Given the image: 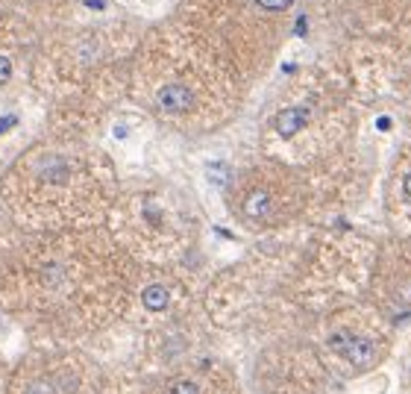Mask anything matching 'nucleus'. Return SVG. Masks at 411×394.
Returning <instances> with one entry per match:
<instances>
[{
    "label": "nucleus",
    "instance_id": "obj_1",
    "mask_svg": "<svg viewBox=\"0 0 411 394\" xmlns=\"http://www.w3.org/2000/svg\"><path fill=\"white\" fill-rule=\"evenodd\" d=\"M400 333L388 324L373 303L350 306L323 326L320 350L347 377H364L379 371L394 356Z\"/></svg>",
    "mask_w": 411,
    "mask_h": 394
},
{
    "label": "nucleus",
    "instance_id": "obj_2",
    "mask_svg": "<svg viewBox=\"0 0 411 394\" xmlns=\"http://www.w3.org/2000/svg\"><path fill=\"white\" fill-rule=\"evenodd\" d=\"M371 303L397 333L411 326V259L382 262L373 277Z\"/></svg>",
    "mask_w": 411,
    "mask_h": 394
},
{
    "label": "nucleus",
    "instance_id": "obj_3",
    "mask_svg": "<svg viewBox=\"0 0 411 394\" xmlns=\"http://www.w3.org/2000/svg\"><path fill=\"white\" fill-rule=\"evenodd\" d=\"M156 106L168 115H185V112H191V106H194V92L180 80L165 82L162 89L156 92Z\"/></svg>",
    "mask_w": 411,
    "mask_h": 394
},
{
    "label": "nucleus",
    "instance_id": "obj_4",
    "mask_svg": "<svg viewBox=\"0 0 411 394\" xmlns=\"http://www.w3.org/2000/svg\"><path fill=\"white\" fill-rule=\"evenodd\" d=\"M309 121H312L309 106H285L283 112L273 118V127H276V133L283 139H294L300 129H306Z\"/></svg>",
    "mask_w": 411,
    "mask_h": 394
},
{
    "label": "nucleus",
    "instance_id": "obj_5",
    "mask_svg": "<svg viewBox=\"0 0 411 394\" xmlns=\"http://www.w3.org/2000/svg\"><path fill=\"white\" fill-rule=\"evenodd\" d=\"M241 212L250 218V221H268L276 212V203H273V194L268 188H253L244 203H241Z\"/></svg>",
    "mask_w": 411,
    "mask_h": 394
},
{
    "label": "nucleus",
    "instance_id": "obj_6",
    "mask_svg": "<svg viewBox=\"0 0 411 394\" xmlns=\"http://www.w3.org/2000/svg\"><path fill=\"white\" fill-rule=\"evenodd\" d=\"M141 306L147 312H165L170 306V292L162 286V282H150V286L141 292Z\"/></svg>",
    "mask_w": 411,
    "mask_h": 394
},
{
    "label": "nucleus",
    "instance_id": "obj_7",
    "mask_svg": "<svg viewBox=\"0 0 411 394\" xmlns=\"http://www.w3.org/2000/svg\"><path fill=\"white\" fill-rule=\"evenodd\" d=\"M162 394H206V388L197 377H174Z\"/></svg>",
    "mask_w": 411,
    "mask_h": 394
},
{
    "label": "nucleus",
    "instance_id": "obj_8",
    "mask_svg": "<svg viewBox=\"0 0 411 394\" xmlns=\"http://www.w3.org/2000/svg\"><path fill=\"white\" fill-rule=\"evenodd\" d=\"M397 197H400V203L405 209H411V165L402 168L400 174V180H397Z\"/></svg>",
    "mask_w": 411,
    "mask_h": 394
},
{
    "label": "nucleus",
    "instance_id": "obj_9",
    "mask_svg": "<svg viewBox=\"0 0 411 394\" xmlns=\"http://www.w3.org/2000/svg\"><path fill=\"white\" fill-rule=\"evenodd\" d=\"M262 9H268V12H283V9H288L291 6V0H256Z\"/></svg>",
    "mask_w": 411,
    "mask_h": 394
},
{
    "label": "nucleus",
    "instance_id": "obj_10",
    "mask_svg": "<svg viewBox=\"0 0 411 394\" xmlns=\"http://www.w3.org/2000/svg\"><path fill=\"white\" fill-rule=\"evenodd\" d=\"M27 394H53V385L48 380H35L27 385Z\"/></svg>",
    "mask_w": 411,
    "mask_h": 394
},
{
    "label": "nucleus",
    "instance_id": "obj_11",
    "mask_svg": "<svg viewBox=\"0 0 411 394\" xmlns=\"http://www.w3.org/2000/svg\"><path fill=\"white\" fill-rule=\"evenodd\" d=\"M9 74H12V65H9V59H6V56H0V82H6V80H9Z\"/></svg>",
    "mask_w": 411,
    "mask_h": 394
},
{
    "label": "nucleus",
    "instance_id": "obj_12",
    "mask_svg": "<svg viewBox=\"0 0 411 394\" xmlns=\"http://www.w3.org/2000/svg\"><path fill=\"white\" fill-rule=\"evenodd\" d=\"M408 394H411V377H408Z\"/></svg>",
    "mask_w": 411,
    "mask_h": 394
}]
</instances>
